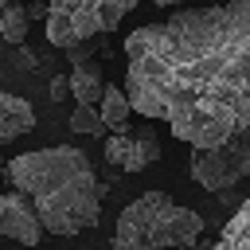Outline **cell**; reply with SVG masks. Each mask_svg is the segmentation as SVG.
Here are the masks:
<instances>
[{
  "instance_id": "obj_9",
  "label": "cell",
  "mask_w": 250,
  "mask_h": 250,
  "mask_svg": "<svg viewBox=\"0 0 250 250\" xmlns=\"http://www.w3.org/2000/svg\"><path fill=\"white\" fill-rule=\"evenodd\" d=\"M156 160H160V141H156L148 129L129 133V148H125L121 168H125V172H145V168H148V164H156Z\"/></svg>"
},
{
  "instance_id": "obj_8",
  "label": "cell",
  "mask_w": 250,
  "mask_h": 250,
  "mask_svg": "<svg viewBox=\"0 0 250 250\" xmlns=\"http://www.w3.org/2000/svg\"><path fill=\"white\" fill-rule=\"evenodd\" d=\"M102 90H105V74L98 62H74L70 66V94L78 105H98L102 102Z\"/></svg>"
},
{
  "instance_id": "obj_14",
  "label": "cell",
  "mask_w": 250,
  "mask_h": 250,
  "mask_svg": "<svg viewBox=\"0 0 250 250\" xmlns=\"http://www.w3.org/2000/svg\"><path fill=\"white\" fill-rule=\"evenodd\" d=\"M66 94H70V74H55V78H51V98L62 102Z\"/></svg>"
},
{
  "instance_id": "obj_3",
  "label": "cell",
  "mask_w": 250,
  "mask_h": 250,
  "mask_svg": "<svg viewBox=\"0 0 250 250\" xmlns=\"http://www.w3.org/2000/svg\"><path fill=\"white\" fill-rule=\"evenodd\" d=\"M203 219L164 191H145L121 207L113 227V250H184L199 242Z\"/></svg>"
},
{
  "instance_id": "obj_12",
  "label": "cell",
  "mask_w": 250,
  "mask_h": 250,
  "mask_svg": "<svg viewBox=\"0 0 250 250\" xmlns=\"http://www.w3.org/2000/svg\"><path fill=\"white\" fill-rule=\"evenodd\" d=\"M27 8L23 4H4L0 8V35H4V43H12V47H20L23 43V35H27Z\"/></svg>"
},
{
  "instance_id": "obj_1",
  "label": "cell",
  "mask_w": 250,
  "mask_h": 250,
  "mask_svg": "<svg viewBox=\"0 0 250 250\" xmlns=\"http://www.w3.org/2000/svg\"><path fill=\"white\" fill-rule=\"evenodd\" d=\"M125 98L191 148L250 129V0L133 27L125 39Z\"/></svg>"
},
{
  "instance_id": "obj_19",
  "label": "cell",
  "mask_w": 250,
  "mask_h": 250,
  "mask_svg": "<svg viewBox=\"0 0 250 250\" xmlns=\"http://www.w3.org/2000/svg\"><path fill=\"white\" fill-rule=\"evenodd\" d=\"M4 4H8V0H0V8H4Z\"/></svg>"
},
{
  "instance_id": "obj_7",
  "label": "cell",
  "mask_w": 250,
  "mask_h": 250,
  "mask_svg": "<svg viewBox=\"0 0 250 250\" xmlns=\"http://www.w3.org/2000/svg\"><path fill=\"white\" fill-rule=\"evenodd\" d=\"M31 125H35L31 102H23V98H16V94H0V145L23 137Z\"/></svg>"
},
{
  "instance_id": "obj_5",
  "label": "cell",
  "mask_w": 250,
  "mask_h": 250,
  "mask_svg": "<svg viewBox=\"0 0 250 250\" xmlns=\"http://www.w3.org/2000/svg\"><path fill=\"white\" fill-rule=\"evenodd\" d=\"M191 180L207 191H230L234 184L250 180V129L207 145V148H191V164H188Z\"/></svg>"
},
{
  "instance_id": "obj_2",
  "label": "cell",
  "mask_w": 250,
  "mask_h": 250,
  "mask_svg": "<svg viewBox=\"0 0 250 250\" xmlns=\"http://www.w3.org/2000/svg\"><path fill=\"white\" fill-rule=\"evenodd\" d=\"M4 176L12 180L16 191H23L51 234H78L102 219V199L105 184L94 176V164L82 148L74 145H55V148H35L20 152L4 164Z\"/></svg>"
},
{
  "instance_id": "obj_13",
  "label": "cell",
  "mask_w": 250,
  "mask_h": 250,
  "mask_svg": "<svg viewBox=\"0 0 250 250\" xmlns=\"http://www.w3.org/2000/svg\"><path fill=\"white\" fill-rule=\"evenodd\" d=\"M70 133H94V137H105V121L98 113V105H74L70 113Z\"/></svg>"
},
{
  "instance_id": "obj_4",
  "label": "cell",
  "mask_w": 250,
  "mask_h": 250,
  "mask_svg": "<svg viewBox=\"0 0 250 250\" xmlns=\"http://www.w3.org/2000/svg\"><path fill=\"white\" fill-rule=\"evenodd\" d=\"M47 39L66 51L74 43H86L102 31H113L141 0H47Z\"/></svg>"
},
{
  "instance_id": "obj_18",
  "label": "cell",
  "mask_w": 250,
  "mask_h": 250,
  "mask_svg": "<svg viewBox=\"0 0 250 250\" xmlns=\"http://www.w3.org/2000/svg\"><path fill=\"white\" fill-rule=\"evenodd\" d=\"M0 172H4V160H0Z\"/></svg>"
},
{
  "instance_id": "obj_6",
  "label": "cell",
  "mask_w": 250,
  "mask_h": 250,
  "mask_svg": "<svg viewBox=\"0 0 250 250\" xmlns=\"http://www.w3.org/2000/svg\"><path fill=\"white\" fill-rule=\"evenodd\" d=\"M0 234L20 242V246H39L43 242V223H39V215L27 203L23 191L0 195Z\"/></svg>"
},
{
  "instance_id": "obj_15",
  "label": "cell",
  "mask_w": 250,
  "mask_h": 250,
  "mask_svg": "<svg viewBox=\"0 0 250 250\" xmlns=\"http://www.w3.org/2000/svg\"><path fill=\"white\" fill-rule=\"evenodd\" d=\"M47 0H35V4H27V20H47Z\"/></svg>"
},
{
  "instance_id": "obj_17",
  "label": "cell",
  "mask_w": 250,
  "mask_h": 250,
  "mask_svg": "<svg viewBox=\"0 0 250 250\" xmlns=\"http://www.w3.org/2000/svg\"><path fill=\"white\" fill-rule=\"evenodd\" d=\"M156 8H172V4H184V0H152Z\"/></svg>"
},
{
  "instance_id": "obj_10",
  "label": "cell",
  "mask_w": 250,
  "mask_h": 250,
  "mask_svg": "<svg viewBox=\"0 0 250 250\" xmlns=\"http://www.w3.org/2000/svg\"><path fill=\"white\" fill-rule=\"evenodd\" d=\"M211 250H250V199L230 215V223L223 227L219 242H211Z\"/></svg>"
},
{
  "instance_id": "obj_11",
  "label": "cell",
  "mask_w": 250,
  "mask_h": 250,
  "mask_svg": "<svg viewBox=\"0 0 250 250\" xmlns=\"http://www.w3.org/2000/svg\"><path fill=\"white\" fill-rule=\"evenodd\" d=\"M98 113H102L105 129H125V125H129L133 105H129V98H125V90H121V86H109V82H105L102 102H98Z\"/></svg>"
},
{
  "instance_id": "obj_16",
  "label": "cell",
  "mask_w": 250,
  "mask_h": 250,
  "mask_svg": "<svg viewBox=\"0 0 250 250\" xmlns=\"http://www.w3.org/2000/svg\"><path fill=\"white\" fill-rule=\"evenodd\" d=\"M184 250H211V242H191V246H184Z\"/></svg>"
}]
</instances>
